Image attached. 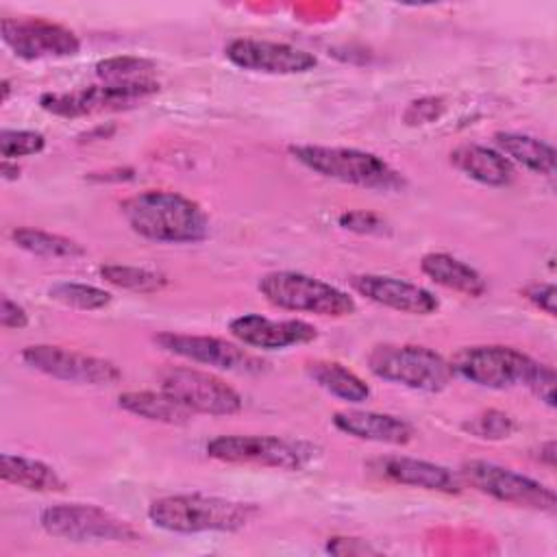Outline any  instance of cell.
<instances>
[{
	"mask_svg": "<svg viewBox=\"0 0 557 557\" xmlns=\"http://www.w3.org/2000/svg\"><path fill=\"white\" fill-rule=\"evenodd\" d=\"M207 455L222 463L305 470L320 457V448L305 440L278 435H218L207 442Z\"/></svg>",
	"mask_w": 557,
	"mask_h": 557,
	"instance_id": "obj_6",
	"label": "cell"
},
{
	"mask_svg": "<svg viewBox=\"0 0 557 557\" xmlns=\"http://www.w3.org/2000/svg\"><path fill=\"white\" fill-rule=\"evenodd\" d=\"M366 361L376 379L418 392H442L455 376L444 355L420 344H376Z\"/></svg>",
	"mask_w": 557,
	"mask_h": 557,
	"instance_id": "obj_4",
	"label": "cell"
},
{
	"mask_svg": "<svg viewBox=\"0 0 557 557\" xmlns=\"http://www.w3.org/2000/svg\"><path fill=\"white\" fill-rule=\"evenodd\" d=\"M289 154L307 170L346 185L376 191H400L407 181L383 157L359 148L302 144L289 146Z\"/></svg>",
	"mask_w": 557,
	"mask_h": 557,
	"instance_id": "obj_3",
	"label": "cell"
},
{
	"mask_svg": "<svg viewBox=\"0 0 557 557\" xmlns=\"http://www.w3.org/2000/svg\"><path fill=\"white\" fill-rule=\"evenodd\" d=\"M326 550L333 555H374L376 548H372L366 540L359 537H329Z\"/></svg>",
	"mask_w": 557,
	"mask_h": 557,
	"instance_id": "obj_37",
	"label": "cell"
},
{
	"mask_svg": "<svg viewBox=\"0 0 557 557\" xmlns=\"http://www.w3.org/2000/svg\"><path fill=\"white\" fill-rule=\"evenodd\" d=\"M450 163L468 178L487 187H505L516 178L513 163H509L496 148L481 144L457 146L450 152Z\"/></svg>",
	"mask_w": 557,
	"mask_h": 557,
	"instance_id": "obj_20",
	"label": "cell"
},
{
	"mask_svg": "<svg viewBox=\"0 0 557 557\" xmlns=\"http://www.w3.org/2000/svg\"><path fill=\"white\" fill-rule=\"evenodd\" d=\"M459 476L463 483H468L470 487H474L476 492L494 500H500L513 507L533 509V511H544V513H555L557 509V496L548 485L527 474L513 472L505 466H498L494 461H485V459L463 461Z\"/></svg>",
	"mask_w": 557,
	"mask_h": 557,
	"instance_id": "obj_9",
	"label": "cell"
},
{
	"mask_svg": "<svg viewBox=\"0 0 557 557\" xmlns=\"http://www.w3.org/2000/svg\"><path fill=\"white\" fill-rule=\"evenodd\" d=\"M555 381H557L555 370H553L550 366L542 363L537 376L533 379V383H531V387H529V389H531L546 407H550V409L555 407Z\"/></svg>",
	"mask_w": 557,
	"mask_h": 557,
	"instance_id": "obj_34",
	"label": "cell"
},
{
	"mask_svg": "<svg viewBox=\"0 0 557 557\" xmlns=\"http://www.w3.org/2000/svg\"><path fill=\"white\" fill-rule=\"evenodd\" d=\"M350 287L359 296L381 307L409 313V315H431L440 309V300L433 292L389 274H372V272L352 274Z\"/></svg>",
	"mask_w": 557,
	"mask_h": 557,
	"instance_id": "obj_16",
	"label": "cell"
},
{
	"mask_svg": "<svg viewBox=\"0 0 557 557\" xmlns=\"http://www.w3.org/2000/svg\"><path fill=\"white\" fill-rule=\"evenodd\" d=\"M9 237L17 248L48 259H76L87 252L85 246L72 237L33 226H15L11 228Z\"/></svg>",
	"mask_w": 557,
	"mask_h": 557,
	"instance_id": "obj_26",
	"label": "cell"
},
{
	"mask_svg": "<svg viewBox=\"0 0 557 557\" xmlns=\"http://www.w3.org/2000/svg\"><path fill=\"white\" fill-rule=\"evenodd\" d=\"M154 344H159V348H163L165 352H172L191 363H202L235 374H261L268 370V363L261 357L252 355L244 346L213 335L165 331L154 335Z\"/></svg>",
	"mask_w": 557,
	"mask_h": 557,
	"instance_id": "obj_14",
	"label": "cell"
},
{
	"mask_svg": "<svg viewBox=\"0 0 557 557\" xmlns=\"http://www.w3.org/2000/svg\"><path fill=\"white\" fill-rule=\"evenodd\" d=\"M446 111V100L440 96H424L418 100H411L403 113L405 124L409 126H422L440 120Z\"/></svg>",
	"mask_w": 557,
	"mask_h": 557,
	"instance_id": "obj_33",
	"label": "cell"
},
{
	"mask_svg": "<svg viewBox=\"0 0 557 557\" xmlns=\"http://www.w3.org/2000/svg\"><path fill=\"white\" fill-rule=\"evenodd\" d=\"M4 46L24 61L65 59L81 52V39L63 24L44 17H2Z\"/></svg>",
	"mask_w": 557,
	"mask_h": 557,
	"instance_id": "obj_13",
	"label": "cell"
},
{
	"mask_svg": "<svg viewBox=\"0 0 557 557\" xmlns=\"http://www.w3.org/2000/svg\"><path fill=\"white\" fill-rule=\"evenodd\" d=\"M555 459H557V446H555V440H548L540 446V461L546 463L548 468H555Z\"/></svg>",
	"mask_w": 557,
	"mask_h": 557,
	"instance_id": "obj_39",
	"label": "cell"
},
{
	"mask_svg": "<svg viewBox=\"0 0 557 557\" xmlns=\"http://www.w3.org/2000/svg\"><path fill=\"white\" fill-rule=\"evenodd\" d=\"M333 424L337 431L366 440L376 444H389V446H405L416 437V429L394 416V413H381V411H368V409H342L333 413Z\"/></svg>",
	"mask_w": 557,
	"mask_h": 557,
	"instance_id": "obj_19",
	"label": "cell"
},
{
	"mask_svg": "<svg viewBox=\"0 0 557 557\" xmlns=\"http://www.w3.org/2000/svg\"><path fill=\"white\" fill-rule=\"evenodd\" d=\"M0 476L4 483L24 487L28 492H65L67 483L65 479L48 463L24 457V455H13V453H2L0 457Z\"/></svg>",
	"mask_w": 557,
	"mask_h": 557,
	"instance_id": "obj_23",
	"label": "cell"
},
{
	"mask_svg": "<svg viewBox=\"0 0 557 557\" xmlns=\"http://www.w3.org/2000/svg\"><path fill=\"white\" fill-rule=\"evenodd\" d=\"M494 146L509 163H518L542 176L555 174V148L533 135L498 131L494 133Z\"/></svg>",
	"mask_w": 557,
	"mask_h": 557,
	"instance_id": "obj_22",
	"label": "cell"
},
{
	"mask_svg": "<svg viewBox=\"0 0 557 557\" xmlns=\"http://www.w3.org/2000/svg\"><path fill=\"white\" fill-rule=\"evenodd\" d=\"M20 357L28 368L65 383L100 387L115 385L122 379V370L113 361L63 346L30 344L22 350Z\"/></svg>",
	"mask_w": 557,
	"mask_h": 557,
	"instance_id": "obj_12",
	"label": "cell"
},
{
	"mask_svg": "<svg viewBox=\"0 0 557 557\" xmlns=\"http://www.w3.org/2000/svg\"><path fill=\"white\" fill-rule=\"evenodd\" d=\"M20 176V165L17 161H4L2 159V178L4 181H15Z\"/></svg>",
	"mask_w": 557,
	"mask_h": 557,
	"instance_id": "obj_40",
	"label": "cell"
},
{
	"mask_svg": "<svg viewBox=\"0 0 557 557\" xmlns=\"http://www.w3.org/2000/svg\"><path fill=\"white\" fill-rule=\"evenodd\" d=\"M46 148V137L37 131L4 128L0 133V154L4 161H17L20 157L37 154Z\"/></svg>",
	"mask_w": 557,
	"mask_h": 557,
	"instance_id": "obj_31",
	"label": "cell"
},
{
	"mask_svg": "<svg viewBox=\"0 0 557 557\" xmlns=\"http://www.w3.org/2000/svg\"><path fill=\"white\" fill-rule=\"evenodd\" d=\"M524 296L542 311H546L548 315H555V298H557V289L555 285L550 283H535V285H529L524 289Z\"/></svg>",
	"mask_w": 557,
	"mask_h": 557,
	"instance_id": "obj_35",
	"label": "cell"
},
{
	"mask_svg": "<svg viewBox=\"0 0 557 557\" xmlns=\"http://www.w3.org/2000/svg\"><path fill=\"white\" fill-rule=\"evenodd\" d=\"M259 507L244 500L209 496V494H172L148 505V520L181 535L194 533H235L248 527Z\"/></svg>",
	"mask_w": 557,
	"mask_h": 557,
	"instance_id": "obj_2",
	"label": "cell"
},
{
	"mask_svg": "<svg viewBox=\"0 0 557 557\" xmlns=\"http://www.w3.org/2000/svg\"><path fill=\"white\" fill-rule=\"evenodd\" d=\"M91 181H131L133 178V170L131 168H117V170H109V172H102V176L98 174H89Z\"/></svg>",
	"mask_w": 557,
	"mask_h": 557,
	"instance_id": "obj_38",
	"label": "cell"
},
{
	"mask_svg": "<svg viewBox=\"0 0 557 557\" xmlns=\"http://www.w3.org/2000/svg\"><path fill=\"white\" fill-rule=\"evenodd\" d=\"M450 368L461 379L487 389H529L542 363L511 346L481 344L457 350L450 359Z\"/></svg>",
	"mask_w": 557,
	"mask_h": 557,
	"instance_id": "obj_7",
	"label": "cell"
},
{
	"mask_svg": "<svg viewBox=\"0 0 557 557\" xmlns=\"http://www.w3.org/2000/svg\"><path fill=\"white\" fill-rule=\"evenodd\" d=\"M231 335L250 348L283 350L309 344L318 337V329L305 320H272L261 313H242L228 322Z\"/></svg>",
	"mask_w": 557,
	"mask_h": 557,
	"instance_id": "obj_17",
	"label": "cell"
},
{
	"mask_svg": "<svg viewBox=\"0 0 557 557\" xmlns=\"http://www.w3.org/2000/svg\"><path fill=\"white\" fill-rule=\"evenodd\" d=\"M159 89L161 85L154 78L135 83H100L74 91H48L39 98V104L44 111L59 117H83L102 111L131 109L154 96Z\"/></svg>",
	"mask_w": 557,
	"mask_h": 557,
	"instance_id": "obj_10",
	"label": "cell"
},
{
	"mask_svg": "<svg viewBox=\"0 0 557 557\" xmlns=\"http://www.w3.org/2000/svg\"><path fill=\"white\" fill-rule=\"evenodd\" d=\"M41 529L67 542H137L141 533L113 511L89 503H57L39 513Z\"/></svg>",
	"mask_w": 557,
	"mask_h": 557,
	"instance_id": "obj_8",
	"label": "cell"
},
{
	"mask_svg": "<svg viewBox=\"0 0 557 557\" xmlns=\"http://www.w3.org/2000/svg\"><path fill=\"white\" fill-rule=\"evenodd\" d=\"M461 431H466L468 435H472L476 440L500 442V440H507L513 435L516 420L500 409H485V411H479L476 416L468 418L461 424Z\"/></svg>",
	"mask_w": 557,
	"mask_h": 557,
	"instance_id": "obj_30",
	"label": "cell"
},
{
	"mask_svg": "<svg viewBox=\"0 0 557 557\" xmlns=\"http://www.w3.org/2000/svg\"><path fill=\"white\" fill-rule=\"evenodd\" d=\"M257 287L270 305L285 311L324 318H346L357 311V302L348 292L294 270L268 272L259 278Z\"/></svg>",
	"mask_w": 557,
	"mask_h": 557,
	"instance_id": "obj_5",
	"label": "cell"
},
{
	"mask_svg": "<svg viewBox=\"0 0 557 557\" xmlns=\"http://www.w3.org/2000/svg\"><path fill=\"white\" fill-rule=\"evenodd\" d=\"M100 276L113 287L139 292V294L159 292L168 285V278L163 274L146 270V268H137V265H124V263L100 265Z\"/></svg>",
	"mask_w": 557,
	"mask_h": 557,
	"instance_id": "obj_27",
	"label": "cell"
},
{
	"mask_svg": "<svg viewBox=\"0 0 557 557\" xmlns=\"http://www.w3.org/2000/svg\"><path fill=\"white\" fill-rule=\"evenodd\" d=\"M48 296L65 307H74L81 311H96L111 302V294L102 287L74 283V281H59L48 287Z\"/></svg>",
	"mask_w": 557,
	"mask_h": 557,
	"instance_id": "obj_29",
	"label": "cell"
},
{
	"mask_svg": "<svg viewBox=\"0 0 557 557\" xmlns=\"http://www.w3.org/2000/svg\"><path fill=\"white\" fill-rule=\"evenodd\" d=\"M374 470L392 483L440 492V494H459L463 487L461 476L450 468L426 461V459H416V457H403V455L383 457L374 461Z\"/></svg>",
	"mask_w": 557,
	"mask_h": 557,
	"instance_id": "obj_18",
	"label": "cell"
},
{
	"mask_svg": "<svg viewBox=\"0 0 557 557\" xmlns=\"http://www.w3.org/2000/svg\"><path fill=\"white\" fill-rule=\"evenodd\" d=\"M157 65L150 59L120 54L107 57L96 63V76L100 83H135V81H150Z\"/></svg>",
	"mask_w": 557,
	"mask_h": 557,
	"instance_id": "obj_28",
	"label": "cell"
},
{
	"mask_svg": "<svg viewBox=\"0 0 557 557\" xmlns=\"http://www.w3.org/2000/svg\"><path fill=\"white\" fill-rule=\"evenodd\" d=\"M120 409L150 420V422H161V424H189L196 413H191L187 407H183L178 400H174L170 394L163 389L152 392V389H133L124 392L117 396Z\"/></svg>",
	"mask_w": 557,
	"mask_h": 557,
	"instance_id": "obj_24",
	"label": "cell"
},
{
	"mask_svg": "<svg viewBox=\"0 0 557 557\" xmlns=\"http://www.w3.org/2000/svg\"><path fill=\"white\" fill-rule=\"evenodd\" d=\"M224 54L233 65L242 70L274 76L307 74L318 65L315 54L309 50L283 41H265L250 37H237L228 41Z\"/></svg>",
	"mask_w": 557,
	"mask_h": 557,
	"instance_id": "obj_15",
	"label": "cell"
},
{
	"mask_svg": "<svg viewBox=\"0 0 557 557\" xmlns=\"http://www.w3.org/2000/svg\"><path fill=\"white\" fill-rule=\"evenodd\" d=\"M0 324L4 329H24L28 324V313L22 305H17L11 296H2L0 300Z\"/></svg>",
	"mask_w": 557,
	"mask_h": 557,
	"instance_id": "obj_36",
	"label": "cell"
},
{
	"mask_svg": "<svg viewBox=\"0 0 557 557\" xmlns=\"http://www.w3.org/2000/svg\"><path fill=\"white\" fill-rule=\"evenodd\" d=\"M159 389L170 394L191 413L235 416L242 411L244 405L242 394L224 379L189 366L168 368L161 374Z\"/></svg>",
	"mask_w": 557,
	"mask_h": 557,
	"instance_id": "obj_11",
	"label": "cell"
},
{
	"mask_svg": "<svg viewBox=\"0 0 557 557\" xmlns=\"http://www.w3.org/2000/svg\"><path fill=\"white\" fill-rule=\"evenodd\" d=\"M9 96H11V81L4 78V81H2V102H7Z\"/></svg>",
	"mask_w": 557,
	"mask_h": 557,
	"instance_id": "obj_41",
	"label": "cell"
},
{
	"mask_svg": "<svg viewBox=\"0 0 557 557\" xmlns=\"http://www.w3.org/2000/svg\"><path fill=\"white\" fill-rule=\"evenodd\" d=\"M337 224L357 235H387L389 233V224L383 215L363 211V209H352V211L339 213Z\"/></svg>",
	"mask_w": 557,
	"mask_h": 557,
	"instance_id": "obj_32",
	"label": "cell"
},
{
	"mask_svg": "<svg viewBox=\"0 0 557 557\" xmlns=\"http://www.w3.org/2000/svg\"><path fill=\"white\" fill-rule=\"evenodd\" d=\"M420 270L433 283L470 298H479L487 292L483 274L448 252H426L420 259Z\"/></svg>",
	"mask_w": 557,
	"mask_h": 557,
	"instance_id": "obj_21",
	"label": "cell"
},
{
	"mask_svg": "<svg viewBox=\"0 0 557 557\" xmlns=\"http://www.w3.org/2000/svg\"><path fill=\"white\" fill-rule=\"evenodd\" d=\"M305 372L318 387H322L324 392H329L339 400L357 405L370 398V385L361 376H357L352 370L342 366L339 361L313 359V361H307Z\"/></svg>",
	"mask_w": 557,
	"mask_h": 557,
	"instance_id": "obj_25",
	"label": "cell"
},
{
	"mask_svg": "<svg viewBox=\"0 0 557 557\" xmlns=\"http://www.w3.org/2000/svg\"><path fill=\"white\" fill-rule=\"evenodd\" d=\"M120 211L133 233L157 244H196L209 235L205 209L178 191L146 189L126 198Z\"/></svg>",
	"mask_w": 557,
	"mask_h": 557,
	"instance_id": "obj_1",
	"label": "cell"
}]
</instances>
